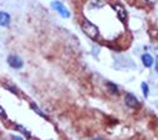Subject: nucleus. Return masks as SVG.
Instances as JSON below:
<instances>
[{
	"instance_id": "nucleus-10",
	"label": "nucleus",
	"mask_w": 158,
	"mask_h": 140,
	"mask_svg": "<svg viewBox=\"0 0 158 140\" xmlns=\"http://www.w3.org/2000/svg\"><path fill=\"white\" fill-rule=\"evenodd\" d=\"M107 86H108V89H110V91H111L112 94H117V93H118V88H117L113 83H107Z\"/></svg>"
},
{
	"instance_id": "nucleus-11",
	"label": "nucleus",
	"mask_w": 158,
	"mask_h": 140,
	"mask_svg": "<svg viewBox=\"0 0 158 140\" xmlns=\"http://www.w3.org/2000/svg\"><path fill=\"white\" fill-rule=\"evenodd\" d=\"M15 128H16V129H18V130H19V131H20L21 134H24V135H25L26 138H30V133H29V131H27L26 129H24V128H23L21 125H15Z\"/></svg>"
},
{
	"instance_id": "nucleus-14",
	"label": "nucleus",
	"mask_w": 158,
	"mask_h": 140,
	"mask_svg": "<svg viewBox=\"0 0 158 140\" xmlns=\"http://www.w3.org/2000/svg\"><path fill=\"white\" fill-rule=\"evenodd\" d=\"M11 138H13V139H16V140H20V139H23V136H21V135H13Z\"/></svg>"
},
{
	"instance_id": "nucleus-17",
	"label": "nucleus",
	"mask_w": 158,
	"mask_h": 140,
	"mask_svg": "<svg viewBox=\"0 0 158 140\" xmlns=\"http://www.w3.org/2000/svg\"><path fill=\"white\" fill-rule=\"evenodd\" d=\"M157 59H158V53H157Z\"/></svg>"
},
{
	"instance_id": "nucleus-9",
	"label": "nucleus",
	"mask_w": 158,
	"mask_h": 140,
	"mask_svg": "<svg viewBox=\"0 0 158 140\" xmlns=\"http://www.w3.org/2000/svg\"><path fill=\"white\" fill-rule=\"evenodd\" d=\"M30 107L32 108V110H34V112H35L37 115H40V116H43V118H45V119H46V115H45V114H44V113H43L40 109H39V108L36 107V105H35L34 103H31V104H30Z\"/></svg>"
},
{
	"instance_id": "nucleus-5",
	"label": "nucleus",
	"mask_w": 158,
	"mask_h": 140,
	"mask_svg": "<svg viewBox=\"0 0 158 140\" xmlns=\"http://www.w3.org/2000/svg\"><path fill=\"white\" fill-rule=\"evenodd\" d=\"M125 101H126V105H127V107H130V108H138L139 107V101H138V99L133 94H130V93L126 94Z\"/></svg>"
},
{
	"instance_id": "nucleus-12",
	"label": "nucleus",
	"mask_w": 158,
	"mask_h": 140,
	"mask_svg": "<svg viewBox=\"0 0 158 140\" xmlns=\"http://www.w3.org/2000/svg\"><path fill=\"white\" fill-rule=\"evenodd\" d=\"M142 90H143V95H144V98H148V91H149V89H148V85L146 84V83H142Z\"/></svg>"
},
{
	"instance_id": "nucleus-13",
	"label": "nucleus",
	"mask_w": 158,
	"mask_h": 140,
	"mask_svg": "<svg viewBox=\"0 0 158 140\" xmlns=\"http://www.w3.org/2000/svg\"><path fill=\"white\" fill-rule=\"evenodd\" d=\"M0 115H2L3 118H6V113L4 112V109H3L2 107H0Z\"/></svg>"
},
{
	"instance_id": "nucleus-8",
	"label": "nucleus",
	"mask_w": 158,
	"mask_h": 140,
	"mask_svg": "<svg viewBox=\"0 0 158 140\" xmlns=\"http://www.w3.org/2000/svg\"><path fill=\"white\" fill-rule=\"evenodd\" d=\"M142 63L146 68H151L153 65V58L149 54H143L142 55Z\"/></svg>"
},
{
	"instance_id": "nucleus-4",
	"label": "nucleus",
	"mask_w": 158,
	"mask_h": 140,
	"mask_svg": "<svg viewBox=\"0 0 158 140\" xmlns=\"http://www.w3.org/2000/svg\"><path fill=\"white\" fill-rule=\"evenodd\" d=\"M113 9H114L118 19H120L121 21H126L127 20V11H126V9L121 4H114L113 5Z\"/></svg>"
},
{
	"instance_id": "nucleus-2",
	"label": "nucleus",
	"mask_w": 158,
	"mask_h": 140,
	"mask_svg": "<svg viewBox=\"0 0 158 140\" xmlns=\"http://www.w3.org/2000/svg\"><path fill=\"white\" fill-rule=\"evenodd\" d=\"M51 7L62 16V18H65V19H67V18H70V11L67 10V8L61 3V2H59V0H55V2H52L51 3Z\"/></svg>"
},
{
	"instance_id": "nucleus-15",
	"label": "nucleus",
	"mask_w": 158,
	"mask_h": 140,
	"mask_svg": "<svg viewBox=\"0 0 158 140\" xmlns=\"http://www.w3.org/2000/svg\"><path fill=\"white\" fill-rule=\"evenodd\" d=\"M156 72L158 73V61H157V64H156Z\"/></svg>"
},
{
	"instance_id": "nucleus-6",
	"label": "nucleus",
	"mask_w": 158,
	"mask_h": 140,
	"mask_svg": "<svg viewBox=\"0 0 158 140\" xmlns=\"http://www.w3.org/2000/svg\"><path fill=\"white\" fill-rule=\"evenodd\" d=\"M10 24V15L5 11H0V26H8Z\"/></svg>"
},
{
	"instance_id": "nucleus-3",
	"label": "nucleus",
	"mask_w": 158,
	"mask_h": 140,
	"mask_svg": "<svg viewBox=\"0 0 158 140\" xmlns=\"http://www.w3.org/2000/svg\"><path fill=\"white\" fill-rule=\"evenodd\" d=\"M8 64L14 69H20V68H23L24 63H23L21 58L18 55H9L8 56Z\"/></svg>"
},
{
	"instance_id": "nucleus-1",
	"label": "nucleus",
	"mask_w": 158,
	"mask_h": 140,
	"mask_svg": "<svg viewBox=\"0 0 158 140\" xmlns=\"http://www.w3.org/2000/svg\"><path fill=\"white\" fill-rule=\"evenodd\" d=\"M81 28H82V31L87 35V37L90 38V39H97V37H98V28L95 25V24H92L90 20H87V19H85L84 21H82V24H81Z\"/></svg>"
},
{
	"instance_id": "nucleus-7",
	"label": "nucleus",
	"mask_w": 158,
	"mask_h": 140,
	"mask_svg": "<svg viewBox=\"0 0 158 140\" xmlns=\"http://www.w3.org/2000/svg\"><path fill=\"white\" fill-rule=\"evenodd\" d=\"M89 5L91 8L100 9V8H103L106 5V0H89Z\"/></svg>"
},
{
	"instance_id": "nucleus-16",
	"label": "nucleus",
	"mask_w": 158,
	"mask_h": 140,
	"mask_svg": "<svg viewBox=\"0 0 158 140\" xmlns=\"http://www.w3.org/2000/svg\"><path fill=\"white\" fill-rule=\"evenodd\" d=\"M146 2H148V3H154L156 0H146Z\"/></svg>"
}]
</instances>
